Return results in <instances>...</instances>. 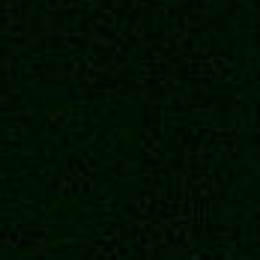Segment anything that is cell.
Instances as JSON below:
<instances>
[{"label": "cell", "mask_w": 260, "mask_h": 260, "mask_svg": "<svg viewBox=\"0 0 260 260\" xmlns=\"http://www.w3.org/2000/svg\"><path fill=\"white\" fill-rule=\"evenodd\" d=\"M51 228V212L33 198H6L0 201V234L9 239H33Z\"/></svg>", "instance_id": "obj_1"}]
</instances>
